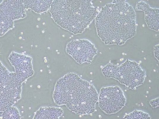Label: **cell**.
Wrapping results in <instances>:
<instances>
[{"mask_svg":"<svg viewBox=\"0 0 159 119\" xmlns=\"http://www.w3.org/2000/svg\"><path fill=\"white\" fill-rule=\"evenodd\" d=\"M23 0H3L0 4V19L12 27L14 21L26 16Z\"/></svg>","mask_w":159,"mask_h":119,"instance_id":"ba28073f","label":"cell"},{"mask_svg":"<svg viewBox=\"0 0 159 119\" xmlns=\"http://www.w3.org/2000/svg\"><path fill=\"white\" fill-rule=\"evenodd\" d=\"M66 51L80 64L91 63L97 54V49L94 45L85 39L70 41L66 46Z\"/></svg>","mask_w":159,"mask_h":119,"instance_id":"52a82bcc","label":"cell"},{"mask_svg":"<svg viewBox=\"0 0 159 119\" xmlns=\"http://www.w3.org/2000/svg\"><path fill=\"white\" fill-rule=\"evenodd\" d=\"M99 106L106 113H115L125 105L126 99L121 89L118 86L103 87L98 96Z\"/></svg>","mask_w":159,"mask_h":119,"instance_id":"8992f818","label":"cell"},{"mask_svg":"<svg viewBox=\"0 0 159 119\" xmlns=\"http://www.w3.org/2000/svg\"><path fill=\"white\" fill-rule=\"evenodd\" d=\"M50 12L58 25L75 35L83 33L99 12L90 0L52 1Z\"/></svg>","mask_w":159,"mask_h":119,"instance_id":"3957f363","label":"cell"},{"mask_svg":"<svg viewBox=\"0 0 159 119\" xmlns=\"http://www.w3.org/2000/svg\"><path fill=\"white\" fill-rule=\"evenodd\" d=\"M23 83L15 72L9 71L0 61V112L20 99Z\"/></svg>","mask_w":159,"mask_h":119,"instance_id":"5b68a950","label":"cell"},{"mask_svg":"<svg viewBox=\"0 0 159 119\" xmlns=\"http://www.w3.org/2000/svg\"><path fill=\"white\" fill-rule=\"evenodd\" d=\"M102 72L105 77L116 80L126 88L132 90L143 84L146 76L145 71L138 63L129 59L119 66L109 63Z\"/></svg>","mask_w":159,"mask_h":119,"instance_id":"277c9868","label":"cell"},{"mask_svg":"<svg viewBox=\"0 0 159 119\" xmlns=\"http://www.w3.org/2000/svg\"><path fill=\"white\" fill-rule=\"evenodd\" d=\"M154 53L155 57L159 60V45L157 44L154 47Z\"/></svg>","mask_w":159,"mask_h":119,"instance_id":"2e32d148","label":"cell"},{"mask_svg":"<svg viewBox=\"0 0 159 119\" xmlns=\"http://www.w3.org/2000/svg\"><path fill=\"white\" fill-rule=\"evenodd\" d=\"M99 95L94 86L77 74L70 72L57 82L53 94L55 103L65 105L77 114L93 112Z\"/></svg>","mask_w":159,"mask_h":119,"instance_id":"7a4b0ae2","label":"cell"},{"mask_svg":"<svg viewBox=\"0 0 159 119\" xmlns=\"http://www.w3.org/2000/svg\"><path fill=\"white\" fill-rule=\"evenodd\" d=\"M63 113L62 109L58 107H40L36 112L33 119H59Z\"/></svg>","mask_w":159,"mask_h":119,"instance_id":"8fae6325","label":"cell"},{"mask_svg":"<svg viewBox=\"0 0 159 119\" xmlns=\"http://www.w3.org/2000/svg\"><path fill=\"white\" fill-rule=\"evenodd\" d=\"M151 117L148 113L142 111L135 110L126 114L123 119H150Z\"/></svg>","mask_w":159,"mask_h":119,"instance_id":"5bb4252c","label":"cell"},{"mask_svg":"<svg viewBox=\"0 0 159 119\" xmlns=\"http://www.w3.org/2000/svg\"><path fill=\"white\" fill-rule=\"evenodd\" d=\"M8 59L15 68V72L23 82L34 74L32 58L12 51Z\"/></svg>","mask_w":159,"mask_h":119,"instance_id":"9c48e42d","label":"cell"},{"mask_svg":"<svg viewBox=\"0 0 159 119\" xmlns=\"http://www.w3.org/2000/svg\"><path fill=\"white\" fill-rule=\"evenodd\" d=\"M21 116L18 109L13 106L3 111L2 119H20Z\"/></svg>","mask_w":159,"mask_h":119,"instance_id":"4fadbf2b","label":"cell"},{"mask_svg":"<svg viewBox=\"0 0 159 119\" xmlns=\"http://www.w3.org/2000/svg\"><path fill=\"white\" fill-rule=\"evenodd\" d=\"M52 0H23L26 9H30L40 13L50 8Z\"/></svg>","mask_w":159,"mask_h":119,"instance_id":"7c38bea8","label":"cell"},{"mask_svg":"<svg viewBox=\"0 0 159 119\" xmlns=\"http://www.w3.org/2000/svg\"><path fill=\"white\" fill-rule=\"evenodd\" d=\"M136 10L144 12V20L148 27L159 32V9L151 7L147 2L140 1L137 2Z\"/></svg>","mask_w":159,"mask_h":119,"instance_id":"30bf717a","label":"cell"},{"mask_svg":"<svg viewBox=\"0 0 159 119\" xmlns=\"http://www.w3.org/2000/svg\"><path fill=\"white\" fill-rule=\"evenodd\" d=\"M149 103L151 106L155 108L159 106V98H156L154 99L151 100L149 102Z\"/></svg>","mask_w":159,"mask_h":119,"instance_id":"9a60e30c","label":"cell"},{"mask_svg":"<svg viewBox=\"0 0 159 119\" xmlns=\"http://www.w3.org/2000/svg\"><path fill=\"white\" fill-rule=\"evenodd\" d=\"M95 24L98 36L106 45H123L136 33L135 11L125 0H113L102 7Z\"/></svg>","mask_w":159,"mask_h":119,"instance_id":"6da1fadb","label":"cell"}]
</instances>
